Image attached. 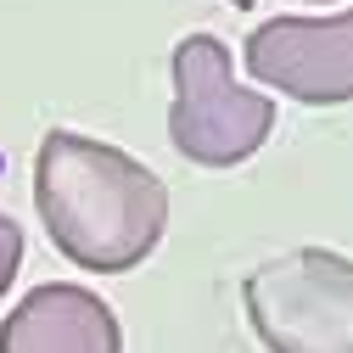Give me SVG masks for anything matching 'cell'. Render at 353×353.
Returning <instances> with one entry per match:
<instances>
[{
  "label": "cell",
  "instance_id": "6da1fadb",
  "mask_svg": "<svg viewBox=\"0 0 353 353\" xmlns=\"http://www.w3.org/2000/svg\"><path fill=\"white\" fill-rule=\"evenodd\" d=\"M34 208L57 252L90 275H129L168 230V185L123 146L79 129H46L34 152Z\"/></svg>",
  "mask_w": 353,
  "mask_h": 353
},
{
  "label": "cell",
  "instance_id": "7a4b0ae2",
  "mask_svg": "<svg viewBox=\"0 0 353 353\" xmlns=\"http://www.w3.org/2000/svg\"><path fill=\"white\" fill-rule=\"evenodd\" d=\"M174 73V107H168V141L196 168H236L247 163L275 129V101L236 84L230 46L213 34H185L168 57Z\"/></svg>",
  "mask_w": 353,
  "mask_h": 353
},
{
  "label": "cell",
  "instance_id": "3957f363",
  "mask_svg": "<svg viewBox=\"0 0 353 353\" xmlns=\"http://www.w3.org/2000/svg\"><path fill=\"white\" fill-rule=\"evenodd\" d=\"M247 320L270 353H353V258L292 247L241 281Z\"/></svg>",
  "mask_w": 353,
  "mask_h": 353
},
{
  "label": "cell",
  "instance_id": "277c9868",
  "mask_svg": "<svg viewBox=\"0 0 353 353\" xmlns=\"http://www.w3.org/2000/svg\"><path fill=\"white\" fill-rule=\"evenodd\" d=\"M241 68L303 107L353 101V6L336 17H270L247 34Z\"/></svg>",
  "mask_w": 353,
  "mask_h": 353
},
{
  "label": "cell",
  "instance_id": "5b68a950",
  "mask_svg": "<svg viewBox=\"0 0 353 353\" xmlns=\"http://www.w3.org/2000/svg\"><path fill=\"white\" fill-rule=\"evenodd\" d=\"M0 353H123V331L101 292L46 281L12 303L0 325Z\"/></svg>",
  "mask_w": 353,
  "mask_h": 353
},
{
  "label": "cell",
  "instance_id": "8992f818",
  "mask_svg": "<svg viewBox=\"0 0 353 353\" xmlns=\"http://www.w3.org/2000/svg\"><path fill=\"white\" fill-rule=\"evenodd\" d=\"M23 270V230L12 213H0V297L12 292V275Z\"/></svg>",
  "mask_w": 353,
  "mask_h": 353
},
{
  "label": "cell",
  "instance_id": "52a82bcc",
  "mask_svg": "<svg viewBox=\"0 0 353 353\" xmlns=\"http://www.w3.org/2000/svg\"><path fill=\"white\" fill-rule=\"evenodd\" d=\"M297 6H336V0H297Z\"/></svg>",
  "mask_w": 353,
  "mask_h": 353
},
{
  "label": "cell",
  "instance_id": "ba28073f",
  "mask_svg": "<svg viewBox=\"0 0 353 353\" xmlns=\"http://www.w3.org/2000/svg\"><path fill=\"white\" fill-rule=\"evenodd\" d=\"M230 6H236V12H252V0H230Z\"/></svg>",
  "mask_w": 353,
  "mask_h": 353
}]
</instances>
